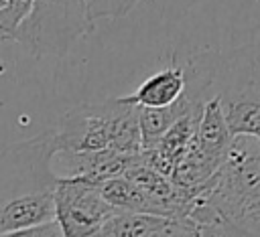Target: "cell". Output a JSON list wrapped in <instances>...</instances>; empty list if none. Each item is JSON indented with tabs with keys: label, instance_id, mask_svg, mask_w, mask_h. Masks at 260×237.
<instances>
[{
	"label": "cell",
	"instance_id": "15",
	"mask_svg": "<svg viewBox=\"0 0 260 237\" xmlns=\"http://www.w3.org/2000/svg\"><path fill=\"white\" fill-rule=\"evenodd\" d=\"M0 237H63L61 229L57 225V221L45 223V225H37L30 229H20V231H12V233H0Z\"/></svg>",
	"mask_w": 260,
	"mask_h": 237
},
{
	"label": "cell",
	"instance_id": "16",
	"mask_svg": "<svg viewBox=\"0 0 260 237\" xmlns=\"http://www.w3.org/2000/svg\"><path fill=\"white\" fill-rule=\"evenodd\" d=\"M193 233H195V223L189 217H183V219H173L158 237H193Z\"/></svg>",
	"mask_w": 260,
	"mask_h": 237
},
{
	"label": "cell",
	"instance_id": "11",
	"mask_svg": "<svg viewBox=\"0 0 260 237\" xmlns=\"http://www.w3.org/2000/svg\"><path fill=\"white\" fill-rule=\"evenodd\" d=\"M100 194L114 211H130V213L154 215L150 201L124 174L100 182Z\"/></svg>",
	"mask_w": 260,
	"mask_h": 237
},
{
	"label": "cell",
	"instance_id": "4",
	"mask_svg": "<svg viewBox=\"0 0 260 237\" xmlns=\"http://www.w3.org/2000/svg\"><path fill=\"white\" fill-rule=\"evenodd\" d=\"M53 196L55 221L63 237H89L114 213L100 194V182L85 176H57Z\"/></svg>",
	"mask_w": 260,
	"mask_h": 237
},
{
	"label": "cell",
	"instance_id": "1",
	"mask_svg": "<svg viewBox=\"0 0 260 237\" xmlns=\"http://www.w3.org/2000/svg\"><path fill=\"white\" fill-rule=\"evenodd\" d=\"M195 201L209 207L242 237H260V142L234 136L223 164Z\"/></svg>",
	"mask_w": 260,
	"mask_h": 237
},
{
	"label": "cell",
	"instance_id": "9",
	"mask_svg": "<svg viewBox=\"0 0 260 237\" xmlns=\"http://www.w3.org/2000/svg\"><path fill=\"white\" fill-rule=\"evenodd\" d=\"M118 105L110 122V136H108V150L122 154V156H138L142 152V138H140V107L122 101L116 97Z\"/></svg>",
	"mask_w": 260,
	"mask_h": 237
},
{
	"label": "cell",
	"instance_id": "17",
	"mask_svg": "<svg viewBox=\"0 0 260 237\" xmlns=\"http://www.w3.org/2000/svg\"><path fill=\"white\" fill-rule=\"evenodd\" d=\"M89 237H104V235H102V233L98 231V233H93V235H89Z\"/></svg>",
	"mask_w": 260,
	"mask_h": 237
},
{
	"label": "cell",
	"instance_id": "10",
	"mask_svg": "<svg viewBox=\"0 0 260 237\" xmlns=\"http://www.w3.org/2000/svg\"><path fill=\"white\" fill-rule=\"evenodd\" d=\"M171 221L173 219L158 215L114 211L102 225L100 233L104 237H158Z\"/></svg>",
	"mask_w": 260,
	"mask_h": 237
},
{
	"label": "cell",
	"instance_id": "7",
	"mask_svg": "<svg viewBox=\"0 0 260 237\" xmlns=\"http://www.w3.org/2000/svg\"><path fill=\"white\" fill-rule=\"evenodd\" d=\"M53 190L30 192L0 203V233H12L55 221Z\"/></svg>",
	"mask_w": 260,
	"mask_h": 237
},
{
	"label": "cell",
	"instance_id": "12",
	"mask_svg": "<svg viewBox=\"0 0 260 237\" xmlns=\"http://www.w3.org/2000/svg\"><path fill=\"white\" fill-rule=\"evenodd\" d=\"M187 217L195 223V235L197 237H242L234 227H230L219 215H215L209 207H205L199 201H191Z\"/></svg>",
	"mask_w": 260,
	"mask_h": 237
},
{
	"label": "cell",
	"instance_id": "18",
	"mask_svg": "<svg viewBox=\"0 0 260 237\" xmlns=\"http://www.w3.org/2000/svg\"><path fill=\"white\" fill-rule=\"evenodd\" d=\"M4 4H6V0H0V8H2V6H4Z\"/></svg>",
	"mask_w": 260,
	"mask_h": 237
},
{
	"label": "cell",
	"instance_id": "14",
	"mask_svg": "<svg viewBox=\"0 0 260 237\" xmlns=\"http://www.w3.org/2000/svg\"><path fill=\"white\" fill-rule=\"evenodd\" d=\"M140 2L148 0H89V18L93 22L102 18H122Z\"/></svg>",
	"mask_w": 260,
	"mask_h": 237
},
{
	"label": "cell",
	"instance_id": "8",
	"mask_svg": "<svg viewBox=\"0 0 260 237\" xmlns=\"http://www.w3.org/2000/svg\"><path fill=\"white\" fill-rule=\"evenodd\" d=\"M185 91V69L179 63H169L160 71L146 77L138 89L124 95L122 101L144 109H158L175 103Z\"/></svg>",
	"mask_w": 260,
	"mask_h": 237
},
{
	"label": "cell",
	"instance_id": "2",
	"mask_svg": "<svg viewBox=\"0 0 260 237\" xmlns=\"http://www.w3.org/2000/svg\"><path fill=\"white\" fill-rule=\"evenodd\" d=\"M209 95L219 99L232 136L260 142V45L209 51Z\"/></svg>",
	"mask_w": 260,
	"mask_h": 237
},
{
	"label": "cell",
	"instance_id": "3",
	"mask_svg": "<svg viewBox=\"0 0 260 237\" xmlns=\"http://www.w3.org/2000/svg\"><path fill=\"white\" fill-rule=\"evenodd\" d=\"M93 26L89 0H32L28 14L14 32V41L37 59H63Z\"/></svg>",
	"mask_w": 260,
	"mask_h": 237
},
{
	"label": "cell",
	"instance_id": "19",
	"mask_svg": "<svg viewBox=\"0 0 260 237\" xmlns=\"http://www.w3.org/2000/svg\"><path fill=\"white\" fill-rule=\"evenodd\" d=\"M193 237H197V235H195V233H193Z\"/></svg>",
	"mask_w": 260,
	"mask_h": 237
},
{
	"label": "cell",
	"instance_id": "13",
	"mask_svg": "<svg viewBox=\"0 0 260 237\" xmlns=\"http://www.w3.org/2000/svg\"><path fill=\"white\" fill-rule=\"evenodd\" d=\"M30 2L32 0H6V4L0 8V45L14 41V32L28 14Z\"/></svg>",
	"mask_w": 260,
	"mask_h": 237
},
{
	"label": "cell",
	"instance_id": "6",
	"mask_svg": "<svg viewBox=\"0 0 260 237\" xmlns=\"http://www.w3.org/2000/svg\"><path fill=\"white\" fill-rule=\"evenodd\" d=\"M232 140H234V136L228 128L219 99L217 97L207 99L203 105L199 124H197L193 148L197 150V154L203 158V162L213 172H217V168L223 164V160L230 152Z\"/></svg>",
	"mask_w": 260,
	"mask_h": 237
},
{
	"label": "cell",
	"instance_id": "5",
	"mask_svg": "<svg viewBox=\"0 0 260 237\" xmlns=\"http://www.w3.org/2000/svg\"><path fill=\"white\" fill-rule=\"evenodd\" d=\"M116 97L100 103H83L69 109L57 122L53 142L57 152H100L108 148L110 122L116 111Z\"/></svg>",
	"mask_w": 260,
	"mask_h": 237
}]
</instances>
